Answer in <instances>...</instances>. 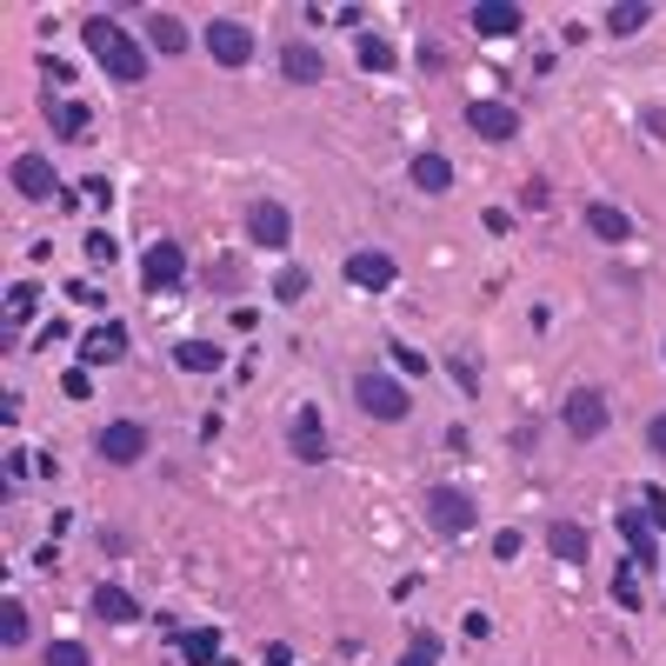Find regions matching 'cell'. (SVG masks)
I'll return each mask as SVG.
<instances>
[{"label":"cell","mask_w":666,"mask_h":666,"mask_svg":"<svg viewBox=\"0 0 666 666\" xmlns=\"http://www.w3.org/2000/svg\"><path fill=\"white\" fill-rule=\"evenodd\" d=\"M120 354H127V334H120V327H93V334H87V367L120 360Z\"/></svg>","instance_id":"cell-22"},{"label":"cell","mask_w":666,"mask_h":666,"mask_svg":"<svg viewBox=\"0 0 666 666\" xmlns=\"http://www.w3.org/2000/svg\"><path fill=\"white\" fill-rule=\"evenodd\" d=\"M147 47L153 53H187V20L180 13H147Z\"/></svg>","instance_id":"cell-19"},{"label":"cell","mask_w":666,"mask_h":666,"mask_svg":"<svg viewBox=\"0 0 666 666\" xmlns=\"http://www.w3.org/2000/svg\"><path fill=\"white\" fill-rule=\"evenodd\" d=\"M287 454H294L300 467H320V460L334 454V440H327V420H320V407H300V414H294V427H287Z\"/></svg>","instance_id":"cell-7"},{"label":"cell","mask_w":666,"mask_h":666,"mask_svg":"<svg viewBox=\"0 0 666 666\" xmlns=\"http://www.w3.org/2000/svg\"><path fill=\"white\" fill-rule=\"evenodd\" d=\"M7 647H27V607L7 600Z\"/></svg>","instance_id":"cell-32"},{"label":"cell","mask_w":666,"mask_h":666,"mask_svg":"<svg viewBox=\"0 0 666 666\" xmlns=\"http://www.w3.org/2000/svg\"><path fill=\"white\" fill-rule=\"evenodd\" d=\"M93 614H100L107 627H133V620H140V600H133L127 587L107 580V587H93Z\"/></svg>","instance_id":"cell-16"},{"label":"cell","mask_w":666,"mask_h":666,"mask_svg":"<svg viewBox=\"0 0 666 666\" xmlns=\"http://www.w3.org/2000/svg\"><path fill=\"white\" fill-rule=\"evenodd\" d=\"M53 133H60V140H80V133H87V100H60V107H53Z\"/></svg>","instance_id":"cell-26"},{"label":"cell","mask_w":666,"mask_h":666,"mask_svg":"<svg viewBox=\"0 0 666 666\" xmlns=\"http://www.w3.org/2000/svg\"><path fill=\"white\" fill-rule=\"evenodd\" d=\"M113 254H120V247H113V233H107V227H93V233H87V260H113Z\"/></svg>","instance_id":"cell-33"},{"label":"cell","mask_w":666,"mask_h":666,"mask_svg":"<svg viewBox=\"0 0 666 666\" xmlns=\"http://www.w3.org/2000/svg\"><path fill=\"white\" fill-rule=\"evenodd\" d=\"M467 127H474L480 140H514V133H520V107H507V100H474V107H467Z\"/></svg>","instance_id":"cell-11"},{"label":"cell","mask_w":666,"mask_h":666,"mask_svg":"<svg viewBox=\"0 0 666 666\" xmlns=\"http://www.w3.org/2000/svg\"><path fill=\"white\" fill-rule=\"evenodd\" d=\"M587 227H594L607 247H627V240H634V220H627L614 200H594V207H587Z\"/></svg>","instance_id":"cell-18"},{"label":"cell","mask_w":666,"mask_h":666,"mask_svg":"<svg viewBox=\"0 0 666 666\" xmlns=\"http://www.w3.org/2000/svg\"><path fill=\"white\" fill-rule=\"evenodd\" d=\"M173 367H180V374H220V347H213V340H180V347H173Z\"/></svg>","instance_id":"cell-20"},{"label":"cell","mask_w":666,"mask_h":666,"mask_svg":"<svg viewBox=\"0 0 666 666\" xmlns=\"http://www.w3.org/2000/svg\"><path fill=\"white\" fill-rule=\"evenodd\" d=\"M647 447L666 460V414H654V427H647Z\"/></svg>","instance_id":"cell-39"},{"label":"cell","mask_w":666,"mask_h":666,"mask_svg":"<svg viewBox=\"0 0 666 666\" xmlns=\"http://www.w3.org/2000/svg\"><path fill=\"white\" fill-rule=\"evenodd\" d=\"M280 73H287L294 87H314V80H327V53H320L314 40H287V47H280Z\"/></svg>","instance_id":"cell-14"},{"label":"cell","mask_w":666,"mask_h":666,"mask_svg":"<svg viewBox=\"0 0 666 666\" xmlns=\"http://www.w3.org/2000/svg\"><path fill=\"white\" fill-rule=\"evenodd\" d=\"M33 307H40V287H33V280H13V287H7V320L20 327V320H33Z\"/></svg>","instance_id":"cell-27"},{"label":"cell","mask_w":666,"mask_h":666,"mask_svg":"<svg viewBox=\"0 0 666 666\" xmlns=\"http://www.w3.org/2000/svg\"><path fill=\"white\" fill-rule=\"evenodd\" d=\"M354 53H360V67H367V73H387V67L400 60V53H394L380 33H360V47H354Z\"/></svg>","instance_id":"cell-25"},{"label":"cell","mask_w":666,"mask_h":666,"mask_svg":"<svg viewBox=\"0 0 666 666\" xmlns=\"http://www.w3.org/2000/svg\"><path fill=\"white\" fill-rule=\"evenodd\" d=\"M13 193H20V200H60L67 187H60L53 160H40V153H20V160H13Z\"/></svg>","instance_id":"cell-9"},{"label":"cell","mask_w":666,"mask_h":666,"mask_svg":"<svg viewBox=\"0 0 666 666\" xmlns=\"http://www.w3.org/2000/svg\"><path fill=\"white\" fill-rule=\"evenodd\" d=\"M647 520H654V534H666V494L660 487H647Z\"/></svg>","instance_id":"cell-37"},{"label":"cell","mask_w":666,"mask_h":666,"mask_svg":"<svg viewBox=\"0 0 666 666\" xmlns=\"http://www.w3.org/2000/svg\"><path fill=\"white\" fill-rule=\"evenodd\" d=\"M614 607H627V614L640 607V574H634V567H620V574H614Z\"/></svg>","instance_id":"cell-28"},{"label":"cell","mask_w":666,"mask_h":666,"mask_svg":"<svg viewBox=\"0 0 666 666\" xmlns=\"http://www.w3.org/2000/svg\"><path fill=\"white\" fill-rule=\"evenodd\" d=\"M394 367H400V374H414V380H420V374H427V360H420V354H414V347H407V340H394Z\"/></svg>","instance_id":"cell-34"},{"label":"cell","mask_w":666,"mask_h":666,"mask_svg":"<svg viewBox=\"0 0 666 666\" xmlns=\"http://www.w3.org/2000/svg\"><path fill=\"white\" fill-rule=\"evenodd\" d=\"M394 254H380V247H360V254H347V280L354 287H367V294H387L394 287Z\"/></svg>","instance_id":"cell-12"},{"label":"cell","mask_w":666,"mask_h":666,"mask_svg":"<svg viewBox=\"0 0 666 666\" xmlns=\"http://www.w3.org/2000/svg\"><path fill=\"white\" fill-rule=\"evenodd\" d=\"M180 660H187V666H213V660H220V634H207V627H200V634H180Z\"/></svg>","instance_id":"cell-23"},{"label":"cell","mask_w":666,"mask_h":666,"mask_svg":"<svg viewBox=\"0 0 666 666\" xmlns=\"http://www.w3.org/2000/svg\"><path fill=\"white\" fill-rule=\"evenodd\" d=\"M400 666H440V640H434V634H414V647L400 654Z\"/></svg>","instance_id":"cell-29"},{"label":"cell","mask_w":666,"mask_h":666,"mask_svg":"<svg viewBox=\"0 0 666 666\" xmlns=\"http://www.w3.org/2000/svg\"><path fill=\"white\" fill-rule=\"evenodd\" d=\"M180 274H187L180 240H153V247H147V260H140V287H147V294H160V287H173Z\"/></svg>","instance_id":"cell-10"},{"label":"cell","mask_w":666,"mask_h":666,"mask_svg":"<svg viewBox=\"0 0 666 666\" xmlns=\"http://www.w3.org/2000/svg\"><path fill=\"white\" fill-rule=\"evenodd\" d=\"M620 534H627V547L640 554V567L654 560V520H640V507H620Z\"/></svg>","instance_id":"cell-21"},{"label":"cell","mask_w":666,"mask_h":666,"mask_svg":"<svg viewBox=\"0 0 666 666\" xmlns=\"http://www.w3.org/2000/svg\"><path fill=\"white\" fill-rule=\"evenodd\" d=\"M447 374H454V387H460V394H474V387H480V374H474L467 360H447Z\"/></svg>","instance_id":"cell-35"},{"label":"cell","mask_w":666,"mask_h":666,"mask_svg":"<svg viewBox=\"0 0 666 666\" xmlns=\"http://www.w3.org/2000/svg\"><path fill=\"white\" fill-rule=\"evenodd\" d=\"M47 666H93V654H87L80 640H53V647H47Z\"/></svg>","instance_id":"cell-30"},{"label":"cell","mask_w":666,"mask_h":666,"mask_svg":"<svg viewBox=\"0 0 666 666\" xmlns=\"http://www.w3.org/2000/svg\"><path fill=\"white\" fill-rule=\"evenodd\" d=\"M647 20H654V7H647V0H620V7L607 13V27H614V33H640Z\"/></svg>","instance_id":"cell-24"},{"label":"cell","mask_w":666,"mask_h":666,"mask_svg":"<svg viewBox=\"0 0 666 666\" xmlns=\"http://www.w3.org/2000/svg\"><path fill=\"white\" fill-rule=\"evenodd\" d=\"M307 287H314V280H307V274H300V267H287V274H280V280H274V294H280V300H300V294H307Z\"/></svg>","instance_id":"cell-31"},{"label":"cell","mask_w":666,"mask_h":666,"mask_svg":"<svg viewBox=\"0 0 666 666\" xmlns=\"http://www.w3.org/2000/svg\"><path fill=\"white\" fill-rule=\"evenodd\" d=\"M407 173H414V187H420V193H447V187H454V160H447V153H434V147H427V153H414V167H407Z\"/></svg>","instance_id":"cell-17"},{"label":"cell","mask_w":666,"mask_h":666,"mask_svg":"<svg viewBox=\"0 0 666 666\" xmlns=\"http://www.w3.org/2000/svg\"><path fill=\"white\" fill-rule=\"evenodd\" d=\"M60 387H67V400H87V394H93V380H87V367H73V374H67Z\"/></svg>","instance_id":"cell-36"},{"label":"cell","mask_w":666,"mask_h":666,"mask_svg":"<svg viewBox=\"0 0 666 666\" xmlns=\"http://www.w3.org/2000/svg\"><path fill=\"white\" fill-rule=\"evenodd\" d=\"M560 420H567V434H574V440H600V434L614 427V407H607V394H600V387H574V394H567V407H560Z\"/></svg>","instance_id":"cell-4"},{"label":"cell","mask_w":666,"mask_h":666,"mask_svg":"<svg viewBox=\"0 0 666 666\" xmlns=\"http://www.w3.org/2000/svg\"><path fill=\"white\" fill-rule=\"evenodd\" d=\"M93 454H100L107 467H133V460H147V427H140V420H107V427L93 434Z\"/></svg>","instance_id":"cell-5"},{"label":"cell","mask_w":666,"mask_h":666,"mask_svg":"<svg viewBox=\"0 0 666 666\" xmlns=\"http://www.w3.org/2000/svg\"><path fill=\"white\" fill-rule=\"evenodd\" d=\"M247 240L267 247V254H280V247L294 240V213H287L280 200H254V207H247Z\"/></svg>","instance_id":"cell-8"},{"label":"cell","mask_w":666,"mask_h":666,"mask_svg":"<svg viewBox=\"0 0 666 666\" xmlns=\"http://www.w3.org/2000/svg\"><path fill=\"white\" fill-rule=\"evenodd\" d=\"M647 127H654V133L666 140V113H660V107H647Z\"/></svg>","instance_id":"cell-40"},{"label":"cell","mask_w":666,"mask_h":666,"mask_svg":"<svg viewBox=\"0 0 666 666\" xmlns=\"http://www.w3.org/2000/svg\"><path fill=\"white\" fill-rule=\"evenodd\" d=\"M547 547H554V560H567V567H580V560L594 554V540H587L580 520H554V527H547Z\"/></svg>","instance_id":"cell-15"},{"label":"cell","mask_w":666,"mask_h":666,"mask_svg":"<svg viewBox=\"0 0 666 666\" xmlns=\"http://www.w3.org/2000/svg\"><path fill=\"white\" fill-rule=\"evenodd\" d=\"M467 20H474V33H480V40H507V33H520V27H527V13H520L514 0H480Z\"/></svg>","instance_id":"cell-13"},{"label":"cell","mask_w":666,"mask_h":666,"mask_svg":"<svg viewBox=\"0 0 666 666\" xmlns=\"http://www.w3.org/2000/svg\"><path fill=\"white\" fill-rule=\"evenodd\" d=\"M220 274H213V287H240V260H213Z\"/></svg>","instance_id":"cell-38"},{"label":"cell","mask_w":666,"mask_h":666,"mask_svg":"<svg viewBox=\"0 0 666 666\" xmlns=\"http://www.w3.org/2000/svg\"><path fill=\"white\" fill-rule=\"evenodd\" d=\"M200 40H207V53H213L220 67H247V60H254V27H247V20H227V13H220V20H207Z\"/></svg>","instance_id":"cell-6"},{"label":"cell","mask_w":666,"mask_h":666,"mask_svg":"<svg viewBox=\"0 0 666 666\" xmlns=\"http://www.w3.org/2000/svg\"><path fill=\"white\" fill-rule=\"evenodd\" d=\"M354 407H360L367 420H387V427H394V420L414 414V394H407L394 374H374V367H367V374H354Z\"/></svg>","instance_id":"cell-2"},{"label":"cell","mask_w":666,"mask_h":666,"mask_svg":"<svg viewBox=\"0 0 666 666\" xmlns=\"http://www.w3.org/2000/svg\"><path fill=\"white\" fill-rule=\"evenodd\" d=\"M427 527H434V534H447V540L474 534V527H480L474 494H467V487H454V480H434V487H427Z\"/></svg>","instance_id":"cell-3"},{"label":"cell","mask_w":666,"mask_h":666,"mask_svg":"<svg viewBox=\"0 0 666 666\" xmlns=\"http://www.w3.org/2000/svg\"><path fill=\"white\" fill-rule=\"evenodd\" d=\"M80 40H87V53H93L113 80H127V87H140V80H147V67H153V60H147V47H140L127 27H113L107 13H87V20H80Z\"/></svg>","instance_id":"cell-1"}]
</instances>
